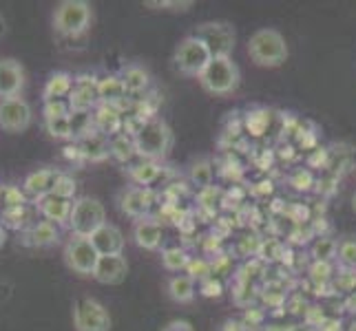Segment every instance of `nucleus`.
I'll list each match as a JSON object with an SVG mask.
<instances>
[{"instance_id":"42","label":"nucleus","mask_w":356,"mask_h":331,"mask_svg":"<svg viewBox=\"0 0 356 331\" xmlns=\"http://www.w3.org/2000/svg\"><path fill=\"white\" fill-rule=\"evenodd\" d=\"M314 331H343V323L339 318H325V321L314 327Z\"/></svg>"},{"instance_id":"45","label":"nucleus","mask_w":356,"mask_h":331,"mask_svg":"<svg viewBox=\"0 0 356 331\" xmlns=\"http://www.w3.org/2000/svg\"><path fill=\"white\" fill-rule=\"evenodd\" d=\"M65 157H67V159H82L80 148H78V144H76V142H73V146H67V148H65Z\"/></svg>"},{"instance_id":"18","label":"nucleus","mask_w":356,"mask_h":331,"mask_svg":"<svg viewBox=\"0 0 356 331\" xmlns=\"http://www.w3.org/2000/svg\"><path fill=\"white\" fill-rule=\"evenodd\" d=\"M89 239L100 256L122 254V250H124V235H122V230L118 226L108 223V221L97 232H93Z\"/></svg>"},{"instance_id":"28","label":"nucleus","mask_w":356,"mask_h":331,"mask_svg":"<svg viewBox=\"0 0 356 331\" xmlns=\"http://www.w3.org/2000/svg\"><path fill=\"white\" fill-rule=\"evenodd\" d=\"M191 254L184 248H166L162 250V265L168 272H179V269H186L191 263Z\"/></svg>"},{"instance_id":"19","label":"nucleus","mask_w":356,"mask_h":331,"mask_svg":"<svg viewBox=\"0 0 356 331\" xmlns=\"http://www.w3.org/2000/svg\"><path fill=\"white\" fill-rule=\"evenodd\" d=\"M63 170H56V168H40V170H33L22 181V190L29 194L33 199H40L44 194L54 192V186L60 177Z\"/></svg>"},{"instance_id":"9","label":"nucleus","mask_w":356,"mask_h":331,"mask_svg":"<svg viewBox=\"0 0 356 331\" xmlns=\"http://www.w3.org/2000/svg\"><path fill=\"white\" fill-rule=\"evenodd\" d=\"M63 256L71 272L80 276H93L97 259H100V254L93 248L89 237H71L65 245Z\"/></svg>"},{"instance_id":"8","label":"nucleus","mask_w":356,"mask_h":331,"mask_svg":"<svg viewBox=\"0 0 356 331\" xmlns=\"http://www.w3.org/2000/svg\"><path fill=\"white\" fill-rule=\"evenodd\" d=\"M73 327L76 331H111V314L100 300L82 296L73 303Z\"/></svg>"},{"instance_id":"16","label":"nucleus","mask_w":356,"mask_h":331,"mask_svg":"<svg viewBox=\"0 0 356 331\" xmlns=\"http://www.w3.org/2000/svg\"><path fill=\"white\" fill-rule=\"evenodd\" d=\"M133 241L138 248L155 252L162 248L164 243V228L155 219H140L133 223Z\"/></svg>"},{"instance_id":"3","label":"nucleus","mask_w":356,"mask_h":331,"mask_svg":"<svg viewBox=\"0 0 356 331\" xmlns=\"http://www.w3.org/2000/svg\"><path fill=\"white\" fill-rule=\"evenodd\" d=\"M173 130L166 124L164 119L151 117L144 121V126L140 133L135 135V146H138V157L142 159H151V162H159L164 159L170 148H173Z\"/></svg>"},{"instance_id":"22","label":"nucleus","mask_w":356,"mask_h":331,"mask_svg":"<svg viewBox=\"0 0 356 331\" xmlns=\"http://www.w3.org/2000/svg\"><path fill=\"white\" fill-rule=\"evenodd\" d=\"M73 87H76V78L67 71H56L49 76V80L42 87V102H54V100H65L71 95Z\"/></svg>"},{"instance_id":"23","label":"nucleus","mask_w":356,"mask_h":331,"mask_svg":"<svg viewBox=\"0 0 356 331\" xmlns=\"http://www.w3.org/2000/svg\"><path fill=\"white\" fill-rule=\"evenodd\" d=\"M60 241V226L51 221H35L24 235V243L31 248H51Z\"/></svg>"},{"instance_id":"20","label":"nucleus","mask_w":356,"mask_h":331,"mask_svg":"<svg viewBox=\"0 0 356 331\" xmlns=\"http://www.w3.org/2000/svg\"><path fill=\"white\" fill-rule=\"evenodd\" d=\"M93 128L97 133L106 135V137H115V135L124 130V113H120L113 106L100 104L95 108V115H93Z\"/></svg>"},{"instance_id":"38","label":"nucleus","mask_w":356,"mask_h":331,"mask_svg":"<svg viewBox=\"0 0 356 331\" xmlns=\"http://www.w3.org/2000/svg\"><path fill=\"white\" fill-rule=\"evenodd\" d=\"M310 276L312 280H316V283H327V280H332V265L330 263H316L310 267Z\"/></svg>"},{"instance_id":"12","label":"nucleus","mask_w":356,"mask_h":331,"mask_svg":"<svg viewBox=\"0 0 356 331\" xmlns=\"http://www.w3.org/2000/svg\"><path fill=\"white\" fill-rule=\"evenodd\" d=\"M129 274V261L127 256L113 254V256H100L93 272V280H97L100 285H120L127 280Z\"/></svg>"},{"instance_id":"35","label":"nucleus","mask_w":356,"mask_h":331,"mask_svg":"<svg viewBox=\"0 0 356 331\" xmlns=\"http://www.w3.org/2000/svg\"><path fill=\"white\" fill-rule=\"evenodd\" d=\"M71 115V106L67 100H54V102H44L42 104V117L47 119H60V117H69Z\"/></svg>"},{"instance_id":"15","label":"nucleus","mask_w":356,"mask_h":331,"mask_svg":"<svg viewBox=\"0 0 356 331\" xmlns=\"http://www.w3.org/2000/svg\"><path fill=\"white\" fill-rule=\"evenodd\" d=\"M73 203H76V199L58 197V194H54V192H49V194H44V197L35 199V207H38V212L44 217V221H51V223H56V226L69 223Z\"/></svg>"},{"instance_id":"2","label":"nucleus","mask_w":356,"mask_h":331,"mask_svg":"<svg viewBox=\"0 0 356 331\" xmlns=\"http://www.w3.org/2000/svg\"><path fill=\"white\" fill-rule=\"evenodd\" d=\"M248 56L257 67L275 69L288 60L286 38L277 29H257L248 40Z\"/></svg>"},{"instance_id":"46","label":"nucleus","mask_w":356,"mask_h":331,"mask_svg":"<svg viewBox=\"0 0 356 331\" xmlns=\"http://www.w3.org/2000/svg\"><path fill=\"white\" fill-rule=\"evenodd\" d=\"M346 309L356 314V289L352 294H348V298H346Z\"/></svg>"},{"instance_id":"7","label":"nucleus","mask_w":356,"mask_h":331,"mask_svg":"<svg viewBox=\"0 0 356 331\" xmlns=\"http://www.w3.org/2000/svg\"><path fill=\"white\" fill-rule=\"evenodd\" d=\"M195 38L202 40L208 49V53L213 58H230L232 51H235V27L230 22H202L197 29H195Z\"/></svg>"},{"instance_id":"29","label":"nucleus","mask_w":356,"mask_h":331,"mask_svg":"<svg viewBox=\"0 0 356 331\" xmlns=\"http://www.w3.org/2000/svg\"><path fill=\"white\" fill-rule=\"evenodd\" d=\"M337 250H339V241L330 237H321L312 245V256L316 263H332L337 259Z\"/></svg>"},{"instance_id":"33","label":"nucleus","mask_w":356,"mask_h":331,"mask_svg":"<svg viewBox=\"0 0 356 331\" xmlns=\"http://www.w3.org/2000/svg\"><path fill=\"white\" fill-rule=\"evenodd\" d=\"M268 124H270V113L264 108H254L245 115V128H248L252 135H264Z\"/></svg>"},{"instance_id":"27","label":"nucleus","mask_w":356,"mask_h":331,"mask_svg":"<svg viewBox=\"0 0 356 331\" xmlns=\"http://www.w3.org/2000/svg\"><path fill=\"white\" fill-rule=\"evenodd\" d=\"M166 291L168 296L175 303H191L195 298V280L186 274V276H170L166 283Z\"/></svg>"},{"instance_id":"49","label":"nucleus","mask_w":356,"mask_h":331,"mask_svg":"<svg viewBox=\"0 0 356 331\" xmlns=\"http://www.w3.org/2000/svg\"><path fill=\"white\" fill-rule=\"evenodd\" d=\"M0 35H5V18L0 16Z\"/></svg>"},{"instance_id":"47","label":"nucleus","mask_w":356,"mask_h":331,"mask_svg":"<svg viewBox=\"0 0 356 331\" xmlns=\"http://www.w3.org/2000/svg\"><path fill=\"white\" fill-rule=\"evenodd\" d=\"M288 331H314L310 325H292V327H288Z\"/></svg>"},{"instance_id":"48","label":"nucleus","mask_w":356,"mask_h":331,"mask_svg":"<svg viewBox=\"0 0 356 331\" xmlns=\"http://www.w3.org/2000/svg\"><path fill=\"white\" fill-rule=\"evenodd\" d=\"M266 331H288V327H279V325H270V327H266Z\"/></svg>"},{"instance_id":"39","label":"nucleus","mask_w":356,"mask_h":331,"mask_svg":"<svg viewBox=\"0 0 356 331\" xmlns=\"http://www.w3.org/2000/svg\"><path fill=\"white\" fill-rule=\"evenodd\" d=\"M144 5L146 7H157V9L170 7L173 11H188L193 7V0H186V3H177V0H173V3H168V0H146Z\"/></svg>"},{"instance_id":"17","label":"nucleus","mask_w":356,"mask_h":331,"mask_svg":"<svg viewBox=\"0 0 356 331\" xmlns=\"http://www.w3.org/2000/svg\"><path fill=\"white\" fill-rule=\"evenodd\" d=\"M76 144H78L84 162L100 164V162H106V159L111 157V137H106V135L97 133V130L87 133Z\"/></svg>"},{"instance_id":"44","label":"nucleus","mask_w":356,"mask_h":331,"mask_svg":"<svg viewBox=\"0 0 356 331\" xmlns=\"http://www.w3.org/2000/svg\"><path fill=\"white\" fill-rule=\"evenodd\" d=\"M222 331H245V325L241 321H226Z\"/></svg>"},{"instance_id":"25","label":"nucleus","mask_w":356,"mask_h":331,"mask_svg":"<svg viewBox=\"0 0 356 331\" xmlns=\"http://www.w3.org/2000/svg\"><path fill=\"white\" fill-rule=\"evenodd\" d=\"M162 173H164V168L157 162H151V159H142L140 164L129 168V177L135 181V186H140V188H151L153 183L162 177Z\"/></svg>"},{"instance_id":"4","label":"nucleus","mask_w":356,"mask_h":331,"mask_svg":"<svg viewBox=\"0 0 356 331\" xmlns=\"http://www.w3.org/2000/svg\"><path fill=\"white\" fill-rule=\"evenodd\" d=\"M241 82L239 67L232 62V58H213L211 65L202 73L200 84L211 95H230L235 93Z\"/></svg>"},{"instance_id":"26","label":"nucleus","mask_w":356,"mask_h":331,"mask_svg":"<svg viewBox=\"0 0 356 331\" xmlns=\"http://www.w3.org/2000/svg\"><path fill=\"white\" fill-rule=\"evenodd\" d=\"M111 157L120 164H129L131 159L138 157V146H135V137L129 133H120L111 137Z\"/></svg>"},{"instance_id":"36","label":"nucleus","mask_w":356,"mask_h":331,"mask_svg":"<svg viewBox=\"0 0 356 331\" xmlns=\"http://www.w3.org/2000/svg\"><path fill=\"white\" fill-rule=\"evenodd\" d=\"M332 283L339 291L352 294L356 289V269L350 267H341V272L332 276Z\"/></svg>"},{"instance_id":"14","label":"nucleus","mask_w":356,"mask_h":331,"mask_svg":"<svg viewBox=\"0 0 356 331\" xmlns=\"http://www.w3.org/2000/svg\"><path fill=\"white\" fill-rule=\"evenodd\" d=\"M24 82H27V73H24V67L18 60H0V100L20 95V91L24 89Z\"/></svg>"},{"instance_id":"31","label":"nucleus","mask_w":356,"mask_h":331,"mask_svg":"<svg viewBox=\"0 0 356 331\" xmlns=\"http://www.w3.org/2000/svg\"><path fill=\"white\" fill-rule=\"evenodd\" d=\"M337 261L341 263V267L356 269V237H346L339 241Z\"/></svg>"},{"instance_id":"43","label":"nucleus","mask_w":356,"mask_h":331,"mask_svg":"<svg viewBox=\"0 0 356 331\" xmlns=\"http://www.w3.org/2000/svg\"><path fill=\"white\" fill-rule=\"evenodd\" d=\"M162 331H195V327L188 323V321H170L168 325H164V329Z\"/></svg>"},{"instance_id":"37","label":"nucleus","mask_w":356,"mask_h":331,"mask_svg":"<svg viewBox=\"0 0 356 331\" xmlns=\"http://www.w3.org/2000/svg\"><path fill=\"white\" fill-rule=\"evenodd\" d=\"M76 190H78V181L73 179L71 175H67V173H60L56 186H54V194H58V197H65V199H73V197H76Z\"/></svg>"},{"instance_id":"30","label":"nucleus","mask_w":356,"mask_h":331,"mask_svg":"<svg viewBox=\"0 0 356 331\" xmlns=\"http://www.w3.org/2000/svg\"><path fill=\"white\" fill-rule=\"evenodd\" d=\"M191 181L193 186H197L202 190L213 186V166L208 159H200V162H195L191 166Z\"/></svg>"},{"instance_id":"21","label":"nucleus","mask_w":356,"mask_h":331,"mask_svg":"<svg viewBox=\"0 0 356 331\" xmlns=\"http://www.w3.org/2000/svg\"><path fill=\"white\" fill-rule=\"evenodd\" d=\"M97 93H100V104L113 106L122 113V106L127 104V89L120 76H104L97 80Z\"/></svg>"},{"instance_id":"11","label":"nucleus","mask_w":356,"mask_h":331,"mask_svg":"<svg viewBox=\"0 0 356 331\" xmlns=\"http://www.w3.org/2000/svg\"><path fill=\"white\" fill-rule=\"evenodd\" d=\"M155 205V192L151 188H140V186H131L124 188L118 197V207L122 214H127L135 221L140 219H149L151 210Z\"/></svg>"},{"instance_id":"5","label":"nucleus","mask_w":356,"mask_h":331,"mask_svg":"<svg viewBox=\"0 0 356 331\" xmlns=\"http://www.w3.org/2000/svg\"><path fill=\"white\" fill-rule=\"evenodd\" d=\"M106 223V210L100 199L95 197H80L73 203L67 228L73 237H91Z\"/></svg>"},{"instance_id":"13","label":"nucleus","mask_w":356,"mask_h":331,"mask_svg":"<svg viewBox=\"0 0 356 331\" xmlns=\"http://www.w3.org/2000/svg\"><path fill=\"white\" fill-rule=\"evenodd\" d=\"M71 106V113H91L100 106V93H97V80L89 78H78L76 87H73L71 95L67 97Z\"/></svg>"},{"instance_id":"34","label":"nucleus","mask_w":356,"mask_h":331,"mask_svg":"<svg viewBox=\"0 0 356 331\" xmlns=\"http://www.w3.org/2000/svg\"><path fill=\"white\" fill-rule=\"evenodd\" d=\"M186 269H188V276L193 280H200V283L213 278V263L206 261V259H193Z\"/></svg>"},{"instance_id":"41","label":"nucleus","mask_w":356,"mask_h":331,"mask_svg":"<svg viewBox=\"0 0 356 331\" xmlns=\"http://www.w3.org/2000/svg\"><path fill=\"white\" fill-rule=\"evenodd\" d=\"M202 294H204V296H219V294H222V285L217 283L215 276L204 280V283H202Z\"/></svg>"},{"instance_id":"6","label":"nucleus","mask_w":356,"mask_h":331,"mask_svg":"<svg viewBox=\"0 0 356 331\" xmlns=\"http://www.w3.org/2000/svg\"><path fill=\"white\" fill-rule=\"evenodd\" d=\"M213 56L208 53V49L202 40H197L195 35H186L173 53V65L175 69L186 78H202V73L206 71V67L211 65Z\"/></svg>"},{"instance_id":"1","label":"nucleus","mask_w":356,"mask_h":331,"mask_svg":"<svg viewBox=\"0 0 356 331\" xmlns=\"http://www.w3.org/2000/svg\"><path fill=\"white\" fill-rule=\"evenodd\" d=\"M54 31L63 38H78L91 29L93 7L87 0H63L54 9Z\"/></svg>"},{"instance_id":"10","label":"nucleus","mask_w":356,"mask_h":331,"mask_svg":"<svg viewBox=\"0 0 356 331\" xmlns=\"http://www.w3.org/2000/svg\"><path fill=\"white\" fill-rule=\"evenodd\" d=\"M31 121H33L31 104L24 100L22 95L0 100V128L5 133H11V135L24 133L31 126Z\"/></svg>"},{"instance_id":"50","label":"nucleus","mask_w":356,"mask_h":331,"mask_svg":"<svg viewBox=\"0 0 356 331\" xmlns=\"http://www.w3.org/2000/svg\"><path fill=\"white\" fill-rule=\"evenodd\" d=\"M352 210L356 212V192H354V197H352Z\"/></svg>"},{"instance_id":"40","label":"nucleus","mask_w":356,"mask_h":331,"mask_svg":"<svg viewBox=\"0 0 356 331\" xmlns=\"http://www.w3.org/2000/svg\"><path fill=\"white\" fill-rule=\"evenodd\" d=\"M290 183L297 190H308L312 186V175L308 173V170H297V173L292 175Z\"/></svg>"},{"instance_id":"32","label":"nucleus","mask_w":356,"mask_h":331,"mask_svg":"<svg viewBox=\"0 0 356 331\" xmlns=\"http://www.w3.org/2000/svg\"><path fill=\"white\" fill-rule=\"evenodd\" d=\"M44 128L54 139H76L73 137V128H71V115L60 117V119H47Z\"/></svg>"},{"instance_id":"24","label":"nucleus","mask_w":356,"mask_h":331,"mask_svg":"<svg viewBox=\"0 0 356 331\" xmlns=\"http://www.w3.org/2000/svg\"><path fill=\"white\" fill-rule=\"evenodd\" d=\"M122 82H124V89L129 95H140L151 87V73L146 71L142 65H129L122 69L120 73Z\"/></svg>"},{"instance_id":"51","label":"nucleus","mask_w":356,"mask_h":331,"mask_svg":"<svg viewBox=\"0 0 356 331\" xmlns=\"http://www.w3.org/2000/svg\"><path fill=\"white\" fill-rule=\"evenodd\" d=\"M348 331H356V321H354V323H352V325L348 327Z\"/></svg>"}]
</instances>
